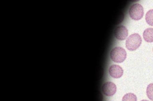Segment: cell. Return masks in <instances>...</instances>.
Segmentation results:
<instances>
[{
    "mask_svg": "<svg viewBox=\"0 0 153 101\" xmlns=\"http://www.w3.org/2000/svg\"><path fill=\"white\" fill-rule=\"evenodd\" d=\"M142 42L141 37L137 33L130 35L126 41V47L130 51H135L140 46Z\"/></svg>",
    "mask_w": 153,
    "mask_h": 101,
    "instance_id": "1",
    "label": "cell"
},
{
    "mask_svg": "<svg viewBox=\"0 0 153 101\" xmlns=\"http://www.w3.org/2000/svg\"><path fill=\"white\" fill-rule=\"evenodd\" d=\"M110 57L113 61L120 63L125 60L127 57V53L122 47H115L111 51Z\"/></svg>",
    "mask_w": 153,
    "mask_h": 101,
    "instance_id": "2",
    "label": "cell"
},
{
    "mask_svg": "<svg viewBox=\"0 0 153 101\" xmlns=\"http://www.w3.org/2000/svg\"><path fill=\"white\" fill-rule=\"evenodd\" d=\"M130 17L132 19L138 21L141 19L144 15V9L141 4H134L130 7L129 10Z\"/></svg>",
    "mask_w": 153,
    "mask_h": 101,
    "instance_id": "3",
    "label": "cell"
},
{
    "mask_svg": "<svg viewBox=\"0 0 153 101\" xmlns=\"http://www.w3.org/2000/svg\"><path fill=\"white\" fill-rule=\"evenodd\" d=\"M117 90L116 85L112 82L108 81L104 83L102 87L103 93L107 96H112L115 94Z\"/></svg>",
    "mask_w": 153,
    "mask_h": 101,
    "instance_id": "4",
    "label": "cell"
},
{
    "mask_svg": "<svg viewBox=\"0 0 153 101\" xmlns=\"http://www.w3.org/2000/svg\"><path fill=\"white\" fill-rule=\"evenodd\" d=\"M128 29L125 26H118L116 28L114 31V35L115 38L118 40L121 41L125 40L128 37Z\"/></svg>",
    "mask_w": 153,
    "mask_h": 101,
    "instance_id": "5",
    "label": "cell"
},
{
    "mask_svg": "<svg viewBox=\"0 0 153 101\" xmlns=\"http://www.w3.org/2000/svg\"><path fill=\"white\" fill-rule=\"evenodd\" d=\"M123 71L122 68L118 65H112L109 69V73L110 76L114 78H119L123 75Z\"/></svg>",
    "mask_w": 153,
    "mask_h": 101,
    "instance_id": "6",
    "label": "cell"
},
{
    "mask_svg": "<svg viewBox=\"0 0 153 101\" xmlns=\"http://www.w3.org/2000/svg\"><path fill=\"white\" fill-rule=\"evenodd\" d=\"M143 36L144 39L148 43L153 42V28H149L144 30Z\"/></svg>",
    "mask_w": 153,
    "mask_h": 101,
    "instance_id": "7",
    "label": "cell"
},
{
    "mask_svg": "<svg viewBox=\"0 0 153 101\" xmlns=\"http://www.w3.org/2000/svg\"><path fill=\"white\" fill-rule=\"evenodd\" d=\"M146 20L147 23L153 26V10H150L147 12L146 15Z\"/></svg>",
    "mask_w": 153,
    "mask_h": 101,
    "instance_id": "8",
    "label": "cell"
},
{
    "mask_svg": "<svg viewBox=\"0 0 153 101\" xmlns=\"http://www.w3.org/2000/svg\"><path fill=\"white\" fill-rule=\"evenodd\" d=\"M122 101H137V96L132 93H128L124 95Z\"/></svg>",
    "mask_w": 153,
    "mask_h": 101,
    "instance_id": "9",
    "label": "cell"
},
{
    "mask_svg": "<svg viewBox=\"0 0 153 101\" xmlns=\"http://www.w3.org/2000/svg\"><path fill=\"white\" fill-rule=\"evenodd\" d=\"M146 94L150 100L153 101V83H151L148 86L146 89Z\"/></svg>",
    "mask_w": 153,
    "mask_h": 101,
    "instance_id": "10",
    "label": "cell"
},
{
    "mask_svg": "<svg viewBox=\"0 0 153 101\" xmlns=\"http://www.w3.org/2000/svg\"><path fill=\"white\" fill-rule=\"evenodd\" d=\"M140 101H148V100H142Z\"/></svg>",
    "mask_w": 153,
    "mask_h": 101,
    "instance_id": "11",
    "label": "cell"
},
{
    "mask_svg": "<svg viewBox=\"0 0 153 101\" xmlns=\"http://www.w3.org/2000/svg\"></svg>",
    "mask_w": 153,
    "mask_h": 101,
    "instance_id": "12",
    "label": "cell"
}]
</instances>
